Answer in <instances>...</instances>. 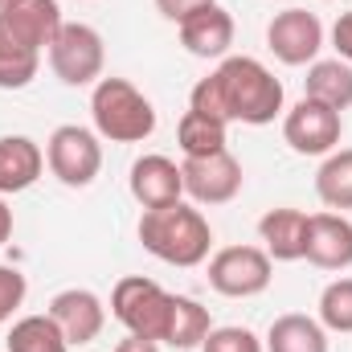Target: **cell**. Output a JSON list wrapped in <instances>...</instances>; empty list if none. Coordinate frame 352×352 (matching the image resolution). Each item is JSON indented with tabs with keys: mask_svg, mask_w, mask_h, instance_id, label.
Instances as JSON below:
<instances>
[{
	"mask_svg": "<svg viewBox=\"0 0 352 352\" xmlns=\"http://www.w3.org/2000/svg\"><path fill=\"white\" fill-rule=\"evenodd\" d=\"M184 176V192L197 205H230L242 192V164L230 152H213V156H184L180 164Z\"/></svg>",
	"mask_w": 352,
	"mask_h": 352,
	"instance_id": "cell-10",
	"label": "cell"
},
{
	"mask_svg": "<svg viewBox=\"0 0 352 352\" xmlns=\"http://www.w3.org/2000/svg\"><path fill=\"white\" fill-rule=\"evenodd\" d=\"M140 242H144L148 254H156L168 266H201L209 258L213 230L201 217V209L176 201V205H164V209H144Z\"/></svg>",
	"mask_w": 352,
	"mask_h": 352,
	"instance_id": "cell-2",
	"label": "cell"
},
{
	"mask_svg": "<svg viewBox=\"0 0 352 352\" xmlns=\"http://www.w3.org/2000/svg\"><path fill=\"white\" fill-rule=\"evenodd\" d=\"M320 324L328 332H340V336L352 332V278H336V283L324 287V295H320Z\"/></svg>",
	"mask_w": 352,
	"mask_h": 352,
	"instance_id": "cell-25",
	"label": "cell"
},
{
	"mask_svg": "<svg viewBox=\"0 0 352 352\" xmlns=\"http://www.w3.org/2000/svg\"><path fill=\"white\" fill-rule=\"evenodd\" d=\"M213 332V320H209V307H201L197 299L188 295H173V316H168V332H164V344L188 352L197 344H205V336Z\"/></svg>",
	"mask_w": 352,
	"mask_h": 352,
	"instance_id": "cell-21",
	"label": "cell"
},
{
	"mask_svg": "<svg viewBox=\"0 0 352 352\" xmlns=\"http://www.w3.org/2000/svg\"><path fill=\"white\" fill-rule=\"evenodd\" d=\"M41 66V50L25 45L4 21H0V90H21L37 78Z\"/></svg>",
	"mask_w": 352,
	"mask_h": 352,
	"instance_id": "cell-20",
	"label": "cell"
},
{
	"mask_svg": "<svg viewBox=\"0 0 352 352\" xmlns=\"http://www.w3.org/2000/svg\"><path fill=\"white\" fill-rule=\"evenodd\" d=\"M0 21L33 50H50L54 37L62 33V8L58 0H16L8 8H0Z\"/></svg>",
	"mask_w": 352,
	"mask_h": 352,
	"instance_id": "cell-15",
	"label": "cell"
},
{
	"mask_svg": "<svg viewBox=\"0 0 352 352\" xmlns=\"http://www.w3.org/2000/svg\"><path fill=\"white\" fill-rule=\"evenodd\" d=\"M45 316L62 328V336H66L70 349L98 340V332H102V324H107L102 299H98L94 291H87V287H66V291H58V295L50 299V311H45Z\"/></svg>",
	"mask_w": 352,
	"mask_h": 352,
	"instance_id": "cell-11",
	"label": "cell"
},
{
	"mask_svg": "<svg viewBox=\"0 0 352 352\" xmlns=\"http://www.w3.org/2000/svg\"><path fill=\"white\" fill-rule=\"evenodd\" d=\"M8 238H12V209L0 201V246H4Z\"/></svg>",
	"mask_w": 352,
	"mask_h": 352,
	"instance_id": "cell-31",
	"label": "cell"
},
{
	"mask_svg": "<svg viewBox=\"0 0 352 352\" xmlns=\"http://www.w3.org/2000/svg\"><path fill=\"white\" fill-rule=\"evenodd\" d=\"M201 352H263V340L250 332V328H213L209 336H205V344Z\"/></svg>",
	"mask_w": 352,
	"mask_h": 352,
	"instance_id": "cell-26",
	"label": "cell"
},
{
	"mask_svg": "<svg viewBox=\"0 0 352 352\" xmlns=\"http://www.w3.org/2000/svg\"><path fill=\"white\" fill-rule=\"evenodd\" d=\"M25 295H29L25 274H21L16 266H0V324L12 320V311L25 303Z\"/></svg>",
	"mask_w": 352,
	"mask_h": 352,
	"instance_id": "cell-27",
	"label": "cell"
},
{
	"mask_svg": "<svg viewBox=\"0 0 352 352\" xmlns=\"http://www.w3.org/2000/svg\"><path fill=\"white\" fill-rule=\"evenodd\" d=\"M45 168V152L29 135H0V192H25Z\"/></svg>",
	"mask_w": 352,
	"mask_h": 352,
	"instance_id": "cell-17",
	"label": "cell"
},
{
	"mask_svg": "<svg viewBox=\"0 0 352 352\" xmlns=\"http://www.w3.org/2000/svg\"><path fill=\"white\" fill-rule=\"evenodd\" d=\"M209 287L226 299H250L270 287V254L258 246H226L209 258Z\"/></svg>",
	"mask_w": 352,
	"mask_h": 352,
	"instance_id": "cell-8",
	"label": "cell"
},
{
	"mask_svg": "<svg viewBox=\"0 0 352 352\" xmlns=\"http://www.w3.org/2000/svg\"><path fill=\"white\" fill-rule=\"evenodd\" d=\"M283 82L266 70L258 58H226L209 78H201L188 107L201 115H213L221 123H250L266 127L283 111Z\"/></svg>",
	"mask_w": 352,
	"mask_h": 352,
	"instance_id": "cell-1",
	"label": "cell"
},
{
	"mask_svg": "<svg viewBox=\"0 0 352 352\" xmlns=\"http://www.w3.org/2000/svg\"><path fill=\"white\" fill-rule=\"evenodd\" d=\"M102 62H107L102 37H98V29H90L82 21L62 25V33L50 45V70L66 87H90V82H98L102 78Z\"/></svg>",
	"mask_w": 352,
	"mask_h": 352,
	"instance_id": "cell-5",
	"label": "cell"
},
{
	"mask_svg": "<svg viewBox=\"0 0 352 352\" xmlns=\"http://www.w3.org/2000/svg\"><path fill=\"white\" fill-rule=\"evenodd\" d=\"M340 135H344L340 111H332L328 102H316V98H307V94H303V98L287 111V119H283V140H287L291 152H299V156H328V152H336Z\"/></svg>",
	"mask_w": 352,
	"mask_h": 352,
	"instance_id": "cell-7",
	"label": "cell"
},
{
	"mask_svg": "<svg viewBox=\"0 0 352 352\" xmlns=\"http://www.w3.org/2000/svg\"><path fill=\"white\" fill-rule=\"evenodd\" d=\"M226 127L230 123L188 107L176 123V144H180L184 156H213V152H226Z\"/></svg>",
	"mask_w": 352,
	"mask_h": 352,
	"instance_id": "cell-22",
	"label": "cell"
},
{
	"mask_svg": "<svg viewBox=\"0 0 352 352\" xmlns=\"http://www.w3.org/2000/svg\"><path fill=\"white\" fill-rule=\"evenodd\" d=\"M266 352H328V328L311 316H278L266 332Z\"/></svg>",
	"mask_w": 352,
	"mask_h": 352,
	"instance_id": "cell-19",
	"label": "cell"
},
{
	"mask_svg": "<svg viewBox=\"0 0 352 352\" xmlns=\"http://www.w3.org/2000/svg\"><path fill=\"white\" fill-rule=\"evenodd\" d=\"M8 4H16V0H0V8H8Z\"/></svg>",
	"mask_w": 352,
	"mask_h": 352,
	"instance_id": "cell-32",
	"label": "cell"
},
{
	"mask_svg": "<svg viewBox=\"0 0 352 352\" xmlns=\"http://www.w3.org/2000/svg\"><path fill=\"white\" fill-rule=\"evenodd\" d=\"M115 352H160V344H156V340H144V336H131V332H127V336L115 344Z\"/></svg>",
	"mask_w": 352,
	"mask_h": 352,
	"instance_id": "cell-30",
	"label": "cell"
},
{
	"mask_svg": "<svg viewBox=\"0 0 352 352\" xmlns=\"http://www.w3.org/2000/svg\"><path fill=\"white\" fill-rule=\"evenodd\" d=\"M303 94L316 102H328L332 111H349L352 107V66L344 58H328V62H311Z\"/></svg>",
	"mask_w": 352,
	"mask_h": 352,
	"instance_id": "cell-18",
	"label": "cell"
},
{
	"mask_svg": "<svg viewBox=\"0 0 352 352\" xmlns=\"http://www.w3.org/2000/svg\"><path fill=\"white\" fill-rule=\"evenodd\" d=\"M303 258L320 270H349L352 266V221L344 213H311L307 217V246Z\"/></svg>",
	"mask_w": 352,
	"mask_h": 352,
	"instance_id": "cell-12",
	"label": "cell"
},
{
	"mask_svg": "<svg viewBox=\"0 0 352 352\" xmlns=\"http://www.w3.org/2000/svg\"><path fill=\"white\" fill-rule=\"evenodd\" d=\"M332 45H336V54L352 66V12H344V16L332 25Z\"/></svg>",
	"mask_w": 352,
	"mask_h": 352,
	"instance_id": "cell-29",
	"label": "cell"
},
{
	"mask_svg": "<svg viewBox=\"0 0 352 352\" xmlns=\"http://www.w3.org/2000/svg\"><path fill=\"white\" fill-rule=\"evenodd\" d=\"M45 164L66 188H87L102 168V144L98 135L78 127V123H62L50 144H45Z\"/></svg>",
	"mask_w": 352,
	"mask_h": 352,
	"instance_id": "cell-6",
	"label": "cell"
},
{
	"mask_svg": "<svg viewBox=\"0 0 352 352\" xmlns=\"http://www.w3.org/2000/svg\"><path fill=\"white\" fill-rule=\"evenodd\" d=\"M266 45L283 66H311L316 54L324 50V25L307 8L274 12V21L266 25Z\"/></svg>",
	"mask_w": 352,
	"mask_h": 352,
	"instance_id": "cell-9",
	"label": "cell"
},
{
	"mask_svg": "<svg viewBox=\"0 0 352 352\" xmlns=\"http://www.w3.org/2000/svg\"><path fill=\"white\" fill-rule=\"evenodd\" d=\"M205 4H213V0H156V12H160L164 21L180 25L188 12H197V8H205Z\"/></svg>",
	"mask_w": 352,
	"mask_h": 352,
	"instance_id": "cell-28",
	"label": "cell"
},
{
	"mask_svg": "<svg viewBox=\"0 0 352 352\" xmlns=\"http://www.w3.org/2000/svg\"><path fill=\"white\" fill-rule=\"evenodd\" d=\"M94 131L111 144H144L156 131V107L127 78H98L90 94Z\"/></svg>",
	"mask_w": 352,
	"mask_h": 352,
	"instance_id": "cell-3",
	"label": "cell"
},
{
	"mask_svg": "<svg viewBox=\"0 0 352 352\" xmlns=\"http://www.w3.org/2000/svg\"><path fill=\"white\" fill-rule=\"evenodd\" d=\"M316 197L328 209H352V148L328 152V160L316 173Z\"/></svg>",
	"mask_w": 352,
	"mask_h": 352,
	"instance_id": "cell-23",
	"label": "cell"
},
{
	"mask_svg": "<svg viewBox=\"0 0 352 352\" xmlns=\"http://www.w3.org/2000/svg\"><path fill=\"white\" fill-rule=\"evenodd\" d=\"M176 29H180V45L192 58H226L230 45H234V16L217 0L197 8V12H188Z\"/></svg>",
	"mask_w": 352,
	"mask_h": 352,
	"instance_id": "cell-13",
	"label": "cell"
},
{
	"mask_svg": "<svg viewBox=\"0 0 352 352\" xmlns=\"http://www.w3.org/2000/svg\"><path fill=\"white\" fill-rule=\"evenodd\" d=\"M131 197L144 205V209H164V205H176L184 197V176H180V164L168 160V156H140L131 164Z\"/></svg>",
	"mask_w": 352,
	"mask_h": 352,
	"instance_id": "cell-14",
	"label": "cell"
},
{
	"mask_svg": "<svg viewBox=\"0 0 352 352\" xmlns=\"http://www.w3.org/2000/svg\"><path fill=\"white\" fill-rule=\"evenodd\" d=\"M111 316L131 332V336H144V340H156L164 344V332H168V316H173V295L144 278V274H127L115 283L111 291Z\"/></svg>",
	"mask_w": 352,
	"mask_h": 352,
	"instance_id": "cell-4",
	"label": "cell"
},
{
	"mask_svg": "<svg viewBox=\"0 0 352 352\" xmlns=\"http://www.w3.org/2000/svg\"><path fill=\"white\" fill-rule=\"evenodd\" d=\"M8 352H70V344L50 316H25L8 332Z\"/></svg>",
	"mask_w": 352,
	"mask_h": 352,
	"instance_id": "cell-24",
	"label": "cell"
},
{
	"mask_svg": "<svg viewBox=\"0 0 352 352\" xmlns=\"http://www.w3.org/2000/svg\"><path fill=\"white\" fill-rule=\"evenodd\" d=\"M258 238L270 263H299L307 246V213L303 209H270L258 221Z\"/></svg>",
	"mask_w": 352,
	"mask_h": 352,
	"instance_id": "cell-16",
	"label": "cell"
}]
</instances>
